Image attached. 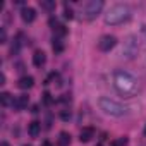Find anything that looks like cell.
Here are the masks:
<instances>
[{"label": "cell", "instance_id": "6da1fadb", "mask_svg": "<svg viewBox=\"0 0 146 146\" xmlns=\"http://www.w3.org/2000/svg\"><path fill=\"white\" fill-rule=\"evenodd\" d=\"M113 86L115 90L125 96V98H131L136 91H137V79L127 70H115L113 74Z\"/></svg>", "mask_w": 146, "mask_h": 146}, {"label": "cell", "instance_id": "7a4b0ae2", "mask_svg": "<svg viewBox=\"0 0 146 146\" xmlns=\"http://www.w3.org/2000/svg\"><path fill=\"white\" fill-rule=\"evenodd\" d=\"M131 17V12H129V7L127 5H122V4H117L113 7H110V11L105 14V23L107 24H120L124 21H127Z\"/></svg>", "mask_w": 146, "mask_h": 146}, {"label": "cell", "instance_id": "3957f363", "mask_svg": "<svg viewBox=\"0 0 146 146\" xmlns=\"http://www.w3.org/2000/svg\"><path fill=\"white\" fill-rule=\"evenodd\" d=\"M98 107H100V110H103L110 117H124L127 113V108L125 107H122L120 103H117L115 100H110L107 96H102L98 100Z\"/></svg>", "mask_w": 146, "mask_h": 146}, {"label": "cell", "instance_id": "277c9868", "mask_svg": "<svg viewBox=\"0 0 146 146\" xmlns=\"http://www.w3.org/2000/svg\"><path fill=\"white\" fill-rule=\"evenodd\" d=\"M102 9H103V2H102V0H91V2H88L84 5V9H83V17L86 21H93L100 14Z\"/></svg>", "mask_w": 146, "mask_h": 146}, {"label": "cell", "instance_id": "5b68a950", "mask_svg": "<svg viewBox=\"0 0 146 146\" xmlns=\"http://www.w3.org/2000/svg\"><path fill=\"white\" fill-rule=\"evenodd\" d=\"M137 50H139V43H137L136 36H129V38L125 40V43H124L122 53H124L127 58H134V57L137 55Z\"/></svg>", "mask_w": 146, "mask_h": 146}, {"label": "cell", "instance_id": "8992f818", "mask_svg": "<svg viewBox=\"0 0 146 146\" xmlns=\"http://www.w3.org/2000/svg\"><path fill=\"white\" fill-rule=\"evenodd\" d=\"M117 45V38L115 36H110V35H103L98 41V48L102 52H110L113 46Z\"/></svg>", "mask_w": 146, "mask_h": 146}, {"label": "cell", "instance_id": "52a82bcc", "mask_svg": "<svg viewBox=\"0 0 146 146\" xmlns=\"http://www.w3.org/2000/svg\"><path fill=\"white\" fill-rule=\"evenodd\" d=\"M28 103H29V96L28 95H19V96L14 98L12 107H14V110H24V108H28Z\"/></svg>", "mask_w": 146, "mask_h": 146}, {"label": "cell", "instance_id": "ba28073f", "mask_svg": "<svg viewBox=\"0 0 146 146\" xmlns=\"http://www.w3.org/2000/svg\"><path fill=\"white\" fill-rule=\"evenodd\" d=\"M21 17H23L24 23H33V21L36 19V11H35L33 7H23Z\"/></svg>", "mask_w": 146, "mask_h": 146}, {"label": "cell", "instance_id": "9c48e42d", "mask_svg": "<svg viewBox=\"0 0 146 146\" xmlns=\"http://www.w3.org/2000/svg\"><path fill=\"white\" fill-rule=\"evenodd\" d=\"M93 137H95V129H93V127H84V129L79 132V141H81V143H90Z\"/></svg>", "mask_w": 146, "mask_h": 146}, {"label": "cell", "instance_id": "30bf717a", "mask_svg": "<svg viewBox=\"0 0 146 146\" xmlns=\"http://www.w3.org/2000/svg\"><path fill=\"white\" fill-rule=\"evenodd\" d=\"M45 62H46L45 52L43 50H36L33 53V64H35V67H41V65H45Z\"/></svg>", "mask_w": 146, "mask_h": 146}, {"label": "cell", "instance_id": "8fae6325", "mask_svg": "<svg viewBox=\"0 0 146 146\" xmlns=\"http://www.w3.org/2000/svg\"><path fill=\"white\" fill-rule=\"evenodd\" d=\"M33 84H35V79H33L31 76H23V78H19V81H17V86H19L21 90H29V88H33Z\"/></svg>", "mask_w": 146, "mask_h": 146}, {"label": "cell", "instance_id": "7c38bea8", "mask_svg": "<svg viewBox=\"0 0 146 146\" xmlns=\"http://www.w3.org/2000/svg\"><path fill=\"white\" fill-rule=\"evenodd\" d=\"M40 131H41V122H38V120L29 122V125H28V132H29L31 137H36V136L40 134Z\"/></svg>", "mask_w": 146, "mask_h": 146}, {"label": "cell", "instance_id": "4fadbf2b", "mask_svg": "<svg viewBox=\"0 0 146 146\" xmlns=\"http://www.w3.org/2000/svg\"><path fill=\"white\" fill-rule=\"evenodd\" d=\"M0 103H2V107H9V105H12V103H14V98L11 96V93L4 91L2 95H0Z\"/></svg>", "mask_w": 146, "mask_h": 146}, {"label": "cell", "instance_id": "5bb4252c", "mask_svg": "<svg viewBox=\"0 0 146 146\" xmlns=\"http://www.w3.org/2000/svg\"><path fill=\"white\" fill-rule=\"evenodd\" d=\"M40 5H41V9H45L46 12H53V11H55V2H52V0H41Z\"/></svg>", "mask_w": 146, "mask_h": 146}, {"label": "cell", "instance_id": "9a60e30c", "mask_svg": "<svg viewBox=\"0 0 146 146\" xmlns=\"http://www.w3.org/2000/svg\"><path fill=\"white\" fill-rule=\"evenodd\" d=\"M52 48H53V52H55V53H62V52H64V41H62L60 38L53 40V45H52Z\"/></svg>", "mask_w": 146, "mask_h": 146}, {"label": "cell", "instance_id": "2e32d148", "mask_svg": "<svg viewBox=\"0 0 146 146\" xmlns=\"http://www.w3.org/2000/svg\"><path fill=\"white\" fill-rule=\"evenodd\" d=\"M60 144L62 146H65V144H69L70 143V134H67V132H60Z\"/></svg>", "mask_w": 146, "mask_h": 146}, {"label": "cell", "instance_id": "e0dca14e", "mask_svg": "<svg viewBox=\"0 0 146 146\" xmlns=\"http://www.w3.org/2000/svg\"><path fill=\"white\" fill-rule=\"evenodd\" d=\"M64 17H65V19H72V17H74V12H72V9H70L67 4L64 5Z\"/></svg>", "mask_w": 146, "mask_h": 146}, {"label": "cell", "instance_id": "ac0fdd59", "mask_svg": "<svg viewBox=\"0 0 146 146\" xmlns=\"http://www.w3.org/2000/svg\"><path fill=\"white\" fill-rule=\"evenodd\" d=\"M53 31H55L57 36H65V35H67V29H65V26H62V24H58Z\"/></svg>", "mask_w": 146, "mask_h": 146}, {"label": "cell", "instance_id": "d6986e66", "mask_svg": "<svg viewBox=\"0 0 146 146\" xmlns=\"http://www.w3.org/2000/svg\"><path fill=\"white\" fill-rule=\"evenodd\" d=\"M41 100H43V103H45V105H52V103H53V98H52V95H50L48 91H45V93H43V98H41Z\"/></svg>", "mask_w": 146, "mask_h": 146}, {"label": "cell", "instance_id": "ffe728a7", "mask_svg": "<svg viewBox=\"0 0 146 146\" xmlns=\"http://www.w3.org/2000/svg\"><path fill=\"white\" fill-rule=\"evenodd\" d=\"M125 144H127V139L125 137H120V139L112 141V146H125Z\"/></svg>", "mask_w": 146, "mask_h": 146}, {"label": "cell", "instance_id": "44dd1931", "mask_svg": "<svg viewBox=\"0 0 146 146\" xmlns=\"http://www.w3.org/2000/svg\"><path fill=\"white\" fill-rule=\"evenodd\" d=\"M60 119H62V120H69V119H70V112H69V110H62V112H60Z\"/></svg>", "mask_w": 146, "mask_h": 146}, {"label": "cell", "instance_id": "7402d4cb", "mask_svg": "<svg viewBox=\"0 0 146 146\" xmlns=\"http://www.w3.org/2000/svg\"><path fill=\"white\" fill-rule=\"evenodd\" d=\"M5 40H7V35H5V29L2 28L0 29V43H5Z\"/></svg>", "mask_w": 146, "mask_h": 146}, {"label": "cell", "instance_id": "603a6c76", "mask_svg": "<svg viewBox=\"0 0 146 146\" xmlns=\"http://www.w3.org/2000/svg\"><path fill=\"white\" fill-rule=\"evenodd\" d=\"M0 84H5V74H4V72L0 74Z\"/></svg>", "mask_w": 146, "mask_h": 146}, {"label": "cell", "instance_id": "cb8c5ba5", "mask_svg": "<svg viewBox=\"0 0 146 146\" xmlns=\"http://www.w3.org/2000/svg\"><path fill=\"white\" fill-rule=\"evenodd\" d=\"M141 33H143V36L146 38V24H143V26H141Z\"/></svg>", "mask_w": 146, "mask_h": 146}, {"label": "cell", "instance_id": "d4e9b609", "mask_svg": "<svg viewBox=\"0 0 146 146\" xmlns=\"http://www.w3.org/2000/svg\"><path fill=\"white\" fill-rule=\"evenodd\" d=\"M0 146H11V144H9L7 141H2V144H0Z\"/></svg>", "mask_w": 146, "mask_h": 146}, {"label": "cell", "instance_id": "484cf974", "mask_svg": "<svg viewBox=\"0 0 146 146\" xmlns=\"http://www.w3.org/2000/svg\"><path fill=\"white\" fill-rule=\"evenodd\" d=\"M43 146H52V143H50V141H45V143H43Z\"/></svg>", "mask_w": 146, "mask_h": 146}, {"label": "cell", "instance_id": "4316f807", "mask_svg": "<svg viewBox=\"0 0 146 146\" xmlns=\"http://www.w3.org/2000/svg\"><path fill=\"white\" fill-rule=\"evenodd\" d=\"M144 134H146V127H144Z\"/></svg>", "mask_w": 146, "mask_h": 146}, {"label": "cell", "instance_id": "83f0119b", "mask_svg": "<svg viewBox=\"0 0 146 146\" xmlns=\"http://www.w3.org/2000/svg\"><path fill=\"white\" fill-rule=\"evenodd\" d=\"M24 146H29V144H24Z\"/></svg>", "mask_w": 146, "mask_h": 146}, {"label": "cell", "instance_id": "f1b7e54d", "mask_svg": "<svg viewBox=\"0 0 146 146\" xmlns=\"http://www.w3.org/2000/svg\"><path fill=\"white\" fill-rule=\"evenodd\" d=\"M100 146H102V144H100Z\"/></svg>", "mask_w": 146, "mask_h": 146}]
</instances>
